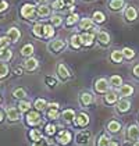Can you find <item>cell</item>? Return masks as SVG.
<instances>
[{
	"mask_svg": "<svg viewBox=\"0 0 139 146\" xmlns=\"http://www.w3.org/2000/svg\"><path fill=\"white\" fill-rule=\"evenodd\" d=\"M110 82H109V79L104 78V77H100V78H97L95 81V84H93V89L95 92L97 93V95H106L109 90H110Z\"/></svg>",
	"mask_w": 139,
	"mask_h": 146,
	"instance_id": "1",
	"label": "cell"
},
{
	"mask_svg": "<svg viewBox=\"0 0 139 146\" xmlns=\"http://www.w3.org/2000/svg\"><path fill=\"white\" fill-rule=\"evenodd\" d=\"M25 123L26 125H29V127H36V125H39V124L42 123V115H40V113L36 111V110H29L28 113H25Z\"/></svg>",
	"mask_w": 139,
	"mask_h": 146,
	"instance_id": "2",
	"label": "cell"
},
{
	"mask_svg": "<svg viewBox=\"0 0 139 146\" xmlns=\"http://www.w3.org/2000/svg\"><path fill=\"white\" fill-rule=\"evenodd\" d=\"M72 141V134L70 129H64L61 128L60 131H57V136H56V142L61 146H67L71 143Z\"/></svg>",
	"mask_w": 139,
	"mask_h": 146,
	"instance_id": "3",
	"label": "cell"
},
{
	"mask_svg": "<svg viewBox=\"0 0 139 146\" xmlns=\"http://www.w3.org/2000/svg\"><path fill=\"white\" fill-rule=\"evenodd\" d=\"M49 50L53 53V54H58L60 52H63L66 47H67V43H66V40L64 39H61V38H57V39H53V40H50L49 42Z\"/></svg>",
	"mask_w": 139,
	"mask_h": 146,
	"instance_id": "4",
	"label": "cell"
},
{
	"mask_svg": "<svg viewBox=\"0 0 139 146\" xmlns=\"http://www.w3.org/2000/svg\"><path fill=\"white\" fill-rule=\"evenodd\" d=\"M125 138L131 143L139 142V125H136V124L128 125V128L125 129Z\"/></svg>",
	"mask_w": 139,
	"mask_h": 146,
	"instance_id": "5",
	"label": "cell"
},
{
	"mask_svg": "<svg viewBox=\"0 0 139 146\" xmlns=\"http://www.w3.org/2000/svg\"><path fill=\"white\" fill-rule=\"evenodd\" d=\"M79 39H81V45L82 47L88 49V47H92L96 42V34L91 32V31H86V32H82L79 35Z\"/></svg>",
	"mask_w": 139,
	"mask_h": 146,
	"instance_id": "6",
	"label": "cell"
},
{
	"mask_svg": "<svg viewBox=\"0 0 139 146\" xmlns=\"http://www.w3.org/2000/svg\"><path fill=\"white\" fill-rule=\"evenodd\" d=\"M79 29H82L83 32H86V31H91V32H95V34H97L99 32V29L96 28V24L93 23L92 18H89V17H83L79 20Z\"/></svg>",
	"mask_w": 139,
	"mask_h": 146,
	"instance_id": "7",
	"label": "cell"
},
{
	"mask_svg": "<svg viewBox=\"0 0 139 146\" xmlns=\"http://www.w3.org/2000/svg\"><path fill=\"white\" fill-rule=\"evenodd\" d=\"M20 14L25 20H34V17L36 15V6L31 4V3H25L20 10Z\"/></svg>",
	"mask_w": 139,
	"mask_h": 146,
	"instance_id": "8",
	"label": "cell"
},
{
	"mask_svg": "<svg viewBox=\"0 0 139 146\" xmlns=\"http://www.w3.org/2000/svg\"><path fill=\"white\" fill-rule=\"evenodd\" d=\"M131 106L132 103L128 98H120V100L116 103V111L118 114H127L131 110Z\"/></svg>",
	"mask_w": 139,
	"mask_h": 146,
	"instance_id": "9",
	"label": "cell"
},
{
	"mask_svg": "<svg viewBox=\"0 0 139 146\" xmlns=\"http://www.w3.org/2000/svg\"><path fill=\"white\" fill-rule=\"evenodd\" d=\"M91 138H92V134H91L89 129H81V131H78V134L75 135V142H77V145L83 146L86 143H89Z\"/></svg>",
	"mask_w": 139,
	"mask_h": 146,
	"instance_id": "10",
	"label": "cell"
},
{
	"mask_svg": "<svg viewBox=\"0 0 139 146\" xmlns=\"http://www.w3.org/2000/svg\"><path fill=\"white\" fill-rule=\"evenodd\" d=\"M89 124V114L85 111H79L74 118V125L78 128H85Z\"/></svg>",
	"mask_w": 139,
	"mask_h": 146,
	"instance_id": "11",
	"label": "cell"
},
{
	"mask_svg": "<svg viewBox=\"0 0 139 146\" xmlns=\"http://www.w3.org/2000/svg\"><path fill=\"white\" fill-rule=\"evenodd\" d=\"M138 10L134 6H125L124 9V18L127 23H135L138 20Z\"/></svg>",
	"mask_w": 139,
	"mask_h": 146,
	"instance_id": "12",
	"label": "cell"
},
{
	"mask_svg": "<svg viewBox=\"0 0 139 146\" xmlns=\"http://www.w3.org/2000/svg\"><path fill=\"white\" fill-rule=\"evenodd\" d=\"M4 113H6V118L10 123H17L21 120V111L18 110V107H7Z\"/></svg>",
	"mask_w": 139,
	"mask_h": 146,
	"instance_id": "13",
	"label": "cell"
},
{
	"mask_svg": "<svg viewBox=\"0 0 139 146\" xmlns=\"http://www.w3.org/2000/svg\"><path fill=\"white\" fill-rule=\"evenodd\" d=\"M23 68L25 71H28V72H34V71H36L39 68V60L35 58L34 56L25 58V61L23 63Z\"/></svg>",
	"mask_w": 139,
	"mask_h": 146,
	"instance_id": "14",
	"label": "cell"
},
{
	"mask_svg": "<svg viewBox=\"0 0 139 146\" xmlns=\"http://www.w3.org/2000/svg\"><path fill=\"white\" fill-rule=\"evenodd\" d=\"M118 100H120V96L116 90H109L106 95H103V103L106 106H116Z\"/></svg>",
	"mask_w": 139,
	"mask_h": 146,
	"instance_id": "15",
	"label": "cell"
},
{
	"mask_svg": "<svg viewBox=\"0 0 139 146\" xmlns=\"http://www.w3.org/2000/svg\"><path fill=\"white\" fill-rule=\"evenodd\" d=\"M96 42L102 46V47H107V46L111 43V36H110L109 32H106V31H99V32L96 34Z\"/></svg>",
	"mask_w": 139,
	"mask_h": 146,
	"instance_id": "16",
	"label": "cell"
},
{
	"mask_svg": "<svg viewBox=\"0 0 139 146\" xmlns=\"http://www.w3.org/2000/svg\"><path fill=\"white\" fill-rule=\"evenodd\" d=\"M57 77L61 79V81H68V79L72 78V74H71L70 68L67 67L66 64L60 63L57 66Z\"/></svg>",
	"mask_w": 139,
	"mask_h": 146,
	"instance_id": "17",
	"label": "cell"
},
{
	"mask_svg": "<svg viewBox=\"0 0 139 146\" xmlns=\"http://www.w3.org/2000/svg\"><path fill=\"white\" fill-rule=\"evenodd\" d=\"M107 7H109L110 11H113V13L122 11L125 9V0H109Z\"/></svg>",
	"mask_w": 139,
	"mask_h": 146,
	"instance_id": "18",
	"label": "cell"
},
{
	"mask_svg": "<svg viewBox=\"0 0 139 146\" xmlns=\"http://www.w3.org/2000/svg\"><path fill=\"white\" fill-rule=\"evenodd\" d=\"M93 102H95V96H93V93H91V92L85 90V92H82L81 95H79V103H81L82 106L88 107V106L93 104Z\"/></svg>",
	"mask_w": 139,
	"mask_h": 146,
	"instance_id": "19",
	"label": "cell"
},
{
	"mask_svg": "<svg viewBox=\"0 0 139 146\" xmlns=\"http://www.w3.org/2000/svg\"><path fill=\"white\" fill-rule=\"evenodd\" d=\"M135 92V88L131 84H122V86L118 89V96L120 98H129Z\"/></svg>",
	"mask_w": 139,
	"mask_h": 146,
	"instance_id": "20",
	"label": "cell"
},
{
	"mask_svg": "<svg viewBox=\"0 0 139 146\" xmlns=\"http://www.w3.org/2000/svg\"><path fill=\"white\" fill-rule=\"evenodd\" d=\"M52 15V7H49L47 4H39L36 7V17L39 18H46Z\"/></svg>",
	"mask_w": 139,
	"mask_h": 146,
	"instance_id": "21",
	"label": "cell"
},
{
	"mask_svg": "<svg viewBox=\"0 0 139 146\" xmlns=\"http://www.w3.org/2000/svg\"><path fill=\"white\" fill-rule=\"evenodd\" d=\"M6 35L9 36V39L11 40V43H17L20 40V38H21V31L17 27H11V28L7 29V34Z\"/></svg>",
	"mask_w": 139,
	"mask_h": 146,
	"instance_id": "22",
	"label": "cell"
},
{
	"mask_svg": "<svg viewBox=\"0 0 139 146\" xmlns=\"http://www.w3.org/2000/svg\"><path fill=\"white\" fill-rule=\"evenodd\" d=\"M106 129L110 132V134H118L120 131H121V123L120 121H117V120H110L107 125H106Z\"/></svg>",
	"mask_w": 139,
	"mask_h": 146,
	"instance_id": "23",
	"label": "cell"
},
{
	"mask_svg": "<svg viewBox=\"0 0 139 146\" xmlns=\"http://www.w3.org/2000/svg\"><path fill=\"white\" fill-rule=\"evenodd\" d=\"M75 115H77V113H75V110H74V109H64V110L61 111V118H63V120H64L67 124L74 123Z\"/></svg>",
	"mask_w": 139,
	"mask_h": 146,
	"instance_id": "24",
	"label": "cell"
},
{
	"mask_svg": "<svg viewBox=\"0 0 139 146\" xmlns=\"http://www.w3.org/2000/svg\"><path fill=\"white\" fill-rule=\"evenodd\" d=\"M109 82H110V86L113 88V89H120L121 86H122V77L121 75H118V74H114V75H111L110 78H109Z\"/></svg>",
	"mask_w": 139,
	"mask_h": 146,
	"instance_id": "25",
	"label": "cell"
},
{
	"mask_svg": "<svg viewBox=\"0 0 139 146\" xmlns=\"http://www.w3.org/2000/svg\"><path fill=\"white\" fill-rule=\"evenodd\" d=\"M70 47L72 49V50H79L82 47L81 45V39H79V35L78 34H72L70 36V42H68Z\"/></svg>",
	"mask_w": 139,
	"mask_h": 146,
	"instance_id": "26",
	"label": "cell"
},
{
	"mask_svg": "<svg viewBox=\"0 0 139 146\" xmlns=\"http://www.w3.org/2000/svg\"><path fill=\"white\" fill-rule=\"evenodd\" d=\"M109 58H110V61H113L114 64H120V63H122V61H124V54H122V50H120V49L113 50Z\"/></svg>",
	"mask_w": 139,
	"mask_h": 146,
	"instance_id": "27",
	"label": "cell"
},
{
	"mask_svg": "<svg viewBox=\"0 0 139 146\" xmlns=\"http://www.w3.org/2000/svg\"><path fill=\"white\" fill-rule=\"evenodd\" d=\"M56 34V28L52 24H43V38L45 39H53Z\"/></svg>",
	"mask_w": 139,
	"mask_h": 146,
	"instance_id": "28",
	"label": "cell"
},
{
	"mask_svg": "<svg viewBox=\"0 0 139 146\" xmlns=\"http://www.w3.org/2000/svg\"><path fill=\"white\" fill-rule=\"evenodd\" d=\"M34 109L36 110V111L42 113L45 111L47 109V102L46 99H43V98H38V99H35L34 102Z\"/></svg>",
	"mask_w": 139,
	"mask_h": 146,
	"instance_id": "29",
	"label": "cell"
},
{
	"mask_svg": "<svg viewBox=\"0 0 139 146\" xmlns=\"http://www.w3.org/2000/svg\"><path fill=\"white\" fill-rule=\"evenodd\" d=\"M91 18L93 20V23L96 24V25H102V24L106 23V14H104L103 11H99V10L93 11Z\"/></svg>",
	"mask_w": 139,
	"mask_h": 146,
	"instance_id": "30",
	"label": "cell"
},
{
	"mask_svg": "<svg viewBox=\"0 0 139 146\" xmlns=\"http://www.w3.org/2000/svg\"><path fill=\"white\" fill-rule=\"evenodd\" d=\"M35 52V47L32 43H26V45H24L21 47V50H20V53H21V56L25 57V58H28V57H32Z\"/></svg>",
	"mask_w": 139,
	"mask_h": 146,
	"instance_id": "31",
	"label": "cell"
},
{
	"mask_svg": "<svg viewBox=\"0 0 139 146\" xmlns=\"http://www.w3.org/2000/svg\"><path fill=\"white\" fill-rule=\"evenodd\" d=\"M13 58V50L10 47L6 49H0V61L1 63H7Z\"/></svg>",
	"mask_w": 139,
	"mask_h": 146,
	"instance_id": "32",
	"label": "cell"
},
{
	"mask_svg": "<svg viewBox=\"0 0 139 146\" xmlns=\"http://www.w3.org/2000/svg\"><path fill=\"white\" fill-rule=\"evenodd\" d=\"M32 35H34L35 38L42 39L43 38V24L42 23L34 24V27H32Z\"/></svg>",
	"mask_w": 139,
	"mask_h": 146,
	"instance_id": "33",
	"label": "cell"
},
{
	"mask_svg": "<svg viewBox=\"0 0 139 146\" xmlns=\"http://www.w3.org/2000/svg\"><path fill=\"white\" fill-rule=\"evenodd\" d=\"M17 107H18V110L21 113H28L31 110V107H32V104H31V102L26 100V99H23V100H18V104H17Z\"/></svg>",
	"mask_w": 139,
	"mask_h": 146,
	"instance_id": "34",
	"label": "cell"
},
{
	"mask_svg": "<svg viewBox=\"0 0 139 146\" xmlns=\"http://www.w3.org/2000/svg\"><path fill=\"white\" fill-rule=\"evenodd\" d=\"M78 23H79V17H78L77 13H71L66 18V27H74L75 24H78Z\"/></svg>",
	"mask_w": 139,
	"mask_h": 146,
	"instance_id": "35",
	"label": "cell"
},
{
	"mask_svg": "<svg viewBox=\"0 0 139 146\" xmlns=\"http://www.w3.org/2000/svg\"><path fill=\"white\" fill-rule=\"evenodd\" d=\"M63 23H64V18H63L60 14H52V15H50V24H52L54 28L61 27Z\"/></svg>",
	"mask_w": 139,
	"mask_h": 146,
	"instance_id": "36",
	"label": "cell"
},
{
	"mask_svg": "<svg viewBox=\"0 0 139 146\" xmlns=\"http://www.w3.org/2000/svg\"><path fill=\"white\" fill-rule=\"evenodd\" d=\"M110 138L107 136V135H99L97 138H96V141H95V146H109L110 145Z\"/></svg>",
	"mask_w": 139,
	"mask_h": 146,
	"instance_id": "37",
	"label": "cell"
},
{
	"mask_svg": "<svg viewBox=\"0 0 139 146\" xmlns=\"http://www.w3.org/2000/svg\"><path fill=\"white\" fill-rule=\"evenodd\" d=\"M121 50H122V54H124V60L131 61V60H134L135 56H136V52H135L134 49H131V47H122Z\"/></svg>",
	"mask_w": 139,
	"mask_h": 146,
	"instance_id": "38",
	"label": "cell"
},
{
	"mask_svg": "<svg viewBox=\"0 0 139 146\" xmlns=\"http://www.w3.org/2000/svg\"><path fill=\"white\" fill-rule=\"evenodd\" d=\"M13 98L17 99V100H23V99L26 98V90L24 88H15L13 90Z\"/></svg>",
	"mask_w": 139,
	"mask_h": 146,
	"instance_id": "39",
	"label": "cell"
},
{
	"mask_svg": "<svg viewBox=\"0 0 139 146\" xmlns=\"http://www.w3.org/2000/svg\"><path fill=\"white\" fill-rule=\"evenodd\" d=\"M28 135H29V139H31L32 142H38V141H40V139L43 138V134H42L40 129H31Z\"/></svg>",
	"mask_w": 139,
	"mask_h": 146,
	"instance_id": "40",
	"label": "cell"
},
{
	"mask_svg": "<svg viewBox=\"0 0 139 146\" xmlns=\"http://www.w3.org/2000/svg\"><path fill=\"white\" fill-rule=\"evenodd\" d=\"M46 117L50 121H54V120H57V118L61 117V114L56 109H46Z\"/></svg>",
	"mask_w": 139,
	"mask_h": 146,
	"instance_id": "41",
	"label": "cell"
},
{
	"mask_svg": "<svg viewBox=\"0 0 139 146\" xmlns=\"http://www.w3.org/2000/svg\"><path fill=\"white\" fill-rule=\"evenodd\" d=\"M45 134L47 135V136H54V135L57 134V127H56V124L53 123H49L45 127Z\"/></svg>",
	"mask_w": 139,
	"mask_h": 146,
	"instance_id": "42",
	"label": "cell"
},
{
	"mask_svg": "<svg viewBox=\"0 0 139 146\" xmlns=\"http://www.w3.org/2000/svg\"><path fill=\"white\" fill-rule=\"evenodd\" d=\"M9 72H10V67L6 63H1L0 61V79L7 78L9 77Z\"/></svg>",
	"mask_w": 139,
	"mask_h": 146,
	"instance_id": "43",
	"label": "cell"
},
{
	"mask_svg": "<svg viewBox=\"0 0 139 146\" xmlns=\"http://www.w3.org/2000/svg\"><path fill=\"white\" fill-rule=\"evenodd\" d=\"M50 7H52V10H54V11H60V10H63V9L66 7V4L63 3V0H53L52 4H50Z\"/></svg>",
	"mask_w": 139,
	"mask_h": 146,
	"instance_id": "44",
	"label": "cell"
},
{
	"mask_svg": "<svg viewBox=\"0 0 139 146\" xmlns=\"http://www.w3.org/2000/svg\"><path fill=\"white\" fill-rule=\"evenodd\" d=\"M10 43H11V40L9 39V36H7V35H4V36H0V49L10 47Z\"/></svg>",
	"mask_w": 139,
	"mask_h": 146,
	"instance_id": "45",
	"label": "cell"
},
{
	"mask_svg": "<svg viewBox=\"0 0 139 146\" xmlns=\"http://www.w3.org/2000/svg\"><path fill=\"white\" fill-rule=\"evenodd\" d=\"M45 81H46V84H47V86L49 88H54V86H57L58 85V81H57V78L56 77H46L45 78Z\"/></svg>",
	"mask_w": 139,
	"mask_h": 146,
	"instance_id": "46",
	"label": "cell"
},
{
	"mask_svg": "<svg viewBox=\"0 0 139 146\" xmlns=\"http://www.w3.org/2000/svg\"><path fill=\"white\" fill-rule=\"evenodd\" d=\"M32 146H52V142H50V139L42 138V139L38 141V142H32Z\"/></svg>",
	"mask_w": 139,
	"mask_h": 146,
	"instance_id": "47",
	"label": "cell"
},
{
	"mask_svg": "<svg viewBox=\"0 0 139 146\" xmlns=\"http://www.w3.org/2000/svg\"><path fill=\"white\" fill-rule=\"evenodd\" d=\"M9 9V1H6V0H0V13L6 11Z\"/></svg>",
	"mask_w": 139,
	"mask_h": 146,
	"instance_id": "48",
	"label": "cell"
},
{
	"mask_svg": "<svg viewBox=\"0 0 139 146\" xmlns=\"http://www.w3.org/2000/svg\"><path fill=\"white\" fill-rule=\"evenodd\" d=\"M58 107H60V104L57 102H49L47 103V109H56V110H58Z\"/></svg>",
	"mask_w": 139,
	"mask_h": 146,
	"instance_id": "49",
	"label": "cell"
},
{
	"mask_svg": "<svg viewBox=\"0 0 139 146\" xmlns=\"http://www.w3.org/2000/svg\"><path fill=\"white\" fill-rule=\"evenodd\" d=\"M132 74H134V77H136L139 79V63L138 64H135L134 66V70H132Z\"/></svg>",
	"mask_w": 139,
	"mask_h": 146,
	"instance_id": "50",
	"label": "cell"
},
{
	"mask_svg": "<svg viewBox=\"0 0 139 146\" xmlns=\"http://www.w3.org/2000/svg\"><path fill=\"white\" fill-rule=\"evenodd\" d=\"M14 72H15V75H23V72H24L23 67H17L14 70Z\"/></svg>",
	"mask_w": 139,
	"mask_h": 146,
	"instance_id": "51",
	"label": "cell"
},
{
	"mask_svg": "<svg viewBox=\"0 0 139 146\" xmlns=\"http://www.w3.org/2000/svg\"><path fill=\"white\" fill-rule=\"evenodd\" d=\"M63 3H64L66 6H74L75 0H63Z\"/></svg>",
	"mask_w": 139,
	"mask_h": 146,
	"instance_id": "52",
	"label": "cell"
},
{
	"mask_svg": "<svg viewBox=\"0 0 139 146\" xmlns=\"http://www.w3.org/2000/svg\"><path fill=\"white\" fill-rule=\"evenodd\" d=\"M4 115H6V113H4L3 110H1V109H0V123H1V121L4 120Z\"/></svg>",
	"mask_w": 139,
	"mask_h": 146,
	"instance_id": "53",
	"label": "cell"
},
{
	"mask_svg": "<svg viewBox=\"0 0 139 146\" xmlns=\"http://www.w3.org/2000/svg\"><path fill=\"white\" fill-rule=\"evenodd\" d=\"M38 1V4H47L50 0H36Z\"/></svg>",
	"mask_w": 139,
	"mask_h": 146,
	"instance_id": "54",
	"label": "cell"
},
{
	"mask_svg": "<svg viewBox=\"0 0 139 146\" xmlns=\"http://www.w3.org/2000/svg\"><path fill=\"white\" fill-rule=\"evenodd\" d=\"M109 146H120V145H118V142H116V141H110V145Z\"/></svg>",
	"mask_w": 139,
	"mask_h": 146,
	"instance_id": "55",
	"label": "cell"
},
{
	"mask_svg": "<svg viewBox=\"0 0 139 146\" xmlns=\"http://www.w3.org/2000/svg\"><path fill=\"white\" fill-rule=\"evenodd\" d=\"M132 146H139V142H135V143H132Z\"/></svg>",
	"mask_w": 139,
	"mask_h": 146,
	"instance_id": "56",
	"label": "cell"
},
{
	"mask_svg": "<svg viewBox=\"0 0 139 146\" xmlns=\"http://www.w3.org/2000/svg\"><path fill=\"white\" fill-rule=\"evenodd\" d=\"M0 103H1V96H0Z\"/></svg>",
	"mask_w": 139,
	"mask_h": 146,
	"instance_id": "57",
	"label": "cell"
},
{
	"mask_svg": "<svg viewBox=\"0 0 139 146\" xmlns=\"http://www.w3.org/2000/svg\"><path fill=\"white\" fill-rule=\"evenodd\" d=\"M85 1H89V0H85Z\"/></svg>",
	"mask_w": 139,
	"mask_h": 146,
	"instance_id": "58",
	"label": "cell"
}]
</instances>
